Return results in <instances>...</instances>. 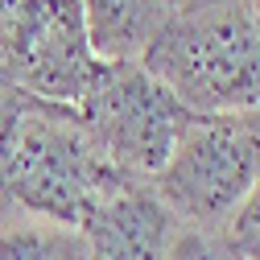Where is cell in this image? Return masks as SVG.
Masks as SVG:
<instances>
[{"instance_id": "6da1fadb", "label": "cell", "mask_w": 260, "mask_h": 260, "mask_svg": "<svg viewBox=\"0 0 260 260\" xmlns=\"http://www.w3.org/2000/svg\"><path fill=\"white\" fill-rule=\"evenodd\" d=\"M120 178L91 141L79 104L0 87V219L79 227Z\"/></svg>"}, {"instance_id": "7a4b0ae2", "label": "cell", "mask_w": 260, "mask_h": 260, "mask_svg": "<svg viewBox=\"0 0 260 260\" xmlns=\"http://www.w3.org/2000/svg\"><path fill=\"white\" fill-rule=\"evenodd\" d=\"M141 62L190 112L260 108V25L248 0L178 5Z\"/></svg>"}, {"instance_id": "3957f363", "label": "cell", "mask_w": 260, "mask_h": 260, "mask_svg": "<svg viewBox=\"0 0 260 260\" xmlns=\"http://www.w3.org/2000/svg\"><path fill=\"white\" fill-rule=\"evenodd\" d=\"M260 182V108L194 112L149 182L182 227L219 232Z\"/></svg>"}, {"instance_id": "277c9868", "label": "cell", "mask_w": 260, "mask_h": 260, "mask_svg": "<svg viewBox=\"0 0 260 260\" xmlns=\"http://www.w3.org/2000/svg\"><path fill=\"white\" fill-rule=\"evenodd\" d=\"M79 116L120 178L153 182L194 112L145 62H104L79 100Z\"/></svg>"}, {"instance_id": "5b68a950", "label": "cell", "mask_w": 260, "mask_h": 260, "mask_svg": "<svg viewBox=\"0 0 260 260\" xmlns=\"http://www.w3.org/2000/svg\"><path fill=\"white\" fill-rule=\"evenodd\" d=\"M100 67L79 0H0V87L79 104Z\"/></svg>"}, {"instance_id": "8992f818", "label": "cell", "mask_w": 260, "mask_h": 260, "mask_svg": "<svg viewBox=\"0 0 260 260\" xmlns=\"http://www.w3.org/2000/svg\"><path fill=\"white\" fill-rule=\"evenodd\" d=\"M87 260H166L182 223L149 182H120L79 223Z\"/></svg>"}, {"instance_id": "52a82bcc", "label": "cell", "mask_w": 260, "mask_h": 260, "mask_svg": "<svg viewBox=\"0 0 260 260\" xmlns=\"http://www.w3.org/2000/svg\"><path fill=\"white\" fill-rule=\"evenodd\" d=\"M79 5H83V25L95 58L141 62L149 42L178 9V0H79Z\"/></svg>"}, {"instance_id": "ba28073f", "label": "cell", "mask_w": 260, "mask_h": 260, "mask_svg": "<svg viewBox=\"0 0 260 260\" xmlns=\"http://www.w3.org/2000/svg\"><path fill=\"white\" fill-rule=\"evenodd\" d=\"M0 260H87L83 232L50 219H0Z\"/></svg>"}, {"instance_id": "9c48e42d", "label": "cell", "mask_w": 260, "mask_h": 260, "mask_svg": "<svg viewBox=\"0 0 260 260\" xmlns=\"http://www.w3.org/2000/svg\"><path fill=\"white\" fill-rule=\"evenodd\" d=\"M219 232L227 236V244H232L244 260H260V182L248 190V199L232 211V219H227Z\"/></svg>"}, {"instance_id": "30bf717a", "label": "cell", "mask_w": 260, "mask_h": 260, "mask_svg": "<svg viewBox=\"0 0 260 260\" xmlns=\"http://www.w3.org/2000/svg\"><path fill=\"white\" fill-rule=\"evenodd\" d=\"M166 260H244L223 232H203V227H182Z\"/></svg>"}, {"instance_id": "8fae6325", "label": "cell", "mask_w": 260, "mask_h": 260, "mask_svg": "<svg viewBox=\"0 0 260 260\" xmlns=\"http://www.w3.org/2000/svg\"><path fill=\"white\" fill-rule=\"evenodd\" d=\"M248 9H252V17H256V25H260V0H248Z\"/></svg>"}, {"instance_id": "7c38bea8", "label": "cell", "mask_w": 260, "mask_h": 260, "mask_svg": "<svg viewBox=\"0 0 260 260\" xmlns=\"http://www.w3.org/2000/svg\"><path fill=\"white\" fill-rule=\"evenodd\" d=\"M178 5H194V0H178Z\"/></svg>"}]
</instances>
